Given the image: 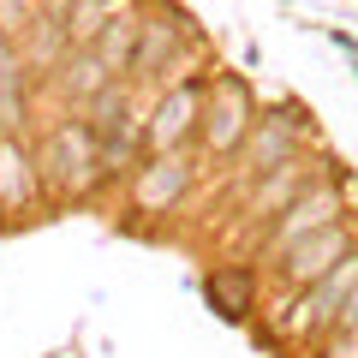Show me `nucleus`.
<instances>
[{"label":"nucleus","mask_w":358,"mask_h":358,"mask_svg":"<svg viewBox=\"0 0 358 358\" xmlns=\"http://www.w3.org/2000/svg\"><path fill=\"white\" fill-rule=\"evenodd\" d=\"M30 155H36L42 197H72V203H84V197H96V185L108 179L102 173V143H96V131L78 114L48 120L42 138L30 143Z\"/></svg>","instance_id":"nucleus-1"},{"label":"nucleus","mask_w":358,"mask_h":358,"mask_svg":"<svg viewBox=\"0 0 358 358\" xmlns=\"http://www.w3.org/2000/svg\"><path fill=\"white\" fill-rule=\"evenodd\" d=\"M352 287H358V251L341 257L322 281H310V287H299V293H287L281 305L268 310V334H275L281 346H317L322 334L341 322L346 293H352Z\"/></svg>","instance_id":"nucleus-2"},{"label":"nucleus","mask_w":358,"mask_h":358,"mask_svg":"<svg viewBox=\"0 0 358 358\" xmlns=\"http://www.w3.org/2000/svg\"><path fill=\"white\" fill-rule=\"evenodd\" d=\"M257 126V96L239 72H209V90H203V114H197V162H227L233 150L245 143V131Z\"/></svg>","instance_id":"nucleus-3"},{"label":"nucleus","mask_w":358,"mask_h":358,"mask_svg":"<svg viewBox=\"0 0 358 358\" xmlns=\"http://www.w3.org/2000/svg\"><path fill=\"white\" fill-rule=\"evenodd\" d=\"M334 221H346V192H341V179H334V173H322L317 185H305V192H299L281 215L257 233V263L275 268L287 251H293V245H305L310 233L334 227Z\"/></svg>","instance_id":"nucleus-4"},{"label":"nucleus","mask_w":358,"mask_h":358,"mask_svg":"<svg viewBox=\"0 0 358 358\" xmlns=\"http://www.w3.org/2000/svg\"><path fill=\"white\" fill-rule=\"evenodd\" d=\"M185 42H192V24L173 6H138V48H131V84L162 90L167 78L185 72Z\"/></svg>","instance_id":"nucleus-5"},{"label":"nucleus","mask_w":358,"mask_h":358,"mask_svg":"<svg viewBox=\"0 0 358 358\" xmlns=\"http://www.w3.org/2000/svg\"><path fill=\"white\" fill-rule=\"evenodd\" d=\"M197 155L192 150H167V155H143L126 179V209L131 221H162L185 203V192L197 185Z\"/></svg>","instance_id":"nucleus-6"},{"label":"nucleus","mask_w":358,"mask_h":358,"mask_svg":"<svg viewBox=\"0 0 358 358\" xmlns=\"http://www.w3.org/2000/svg\"><path fill=\"white\" fill-rule=\"evenodd\" d=\"M203 90L209 78H167L143 108V155H167V150H192L197 138V114H203Z\"/></svg>","instance_id":"nucleus-7"},{"label":"nucleus","mask_w":358,"mask_h":358,"mask_svg":"<svg viewBox=\"0 0 358 358\" xmlns=\"http://www.w3.org/2000/svg\"><path fill=\"white\" fill-rule=\"evenodd\" d=\"M305 138H310V126H305V114L299 108H275V114H257V126L245 131V143L227 155L233 162V185H251V179H263L268 167H281L287 155H299L305 150Z\"/></svg>","instance_id":"nucleus-8"},{"label":"nucleus","mask_w":358,"mask_h":358,"mask_svg":"<svg viewBox=\"0 0 358 358\" xmlns=\"http://www.w3.org/2000/svg\"><path fill=\"white\" fill-rule=\"evenodd\" d=\"M322 173H329V167L310 162V155L299 150V155H287L281 167H268L263 179H251V185H245V197H239V233H263L268 221L281 215V209L293 203L305 185H317Z\"/></svg>","instance_id":"nucleus-9"},{"label":"nucleus","mask_w":358,"mask_h":358,"mask_svg":"<svg viewBox=\"0 0 358 358\" xmlns=\"http://www.w3.org/2000/svg\"><path fill=\"white\" fill-rule=\"evenodd\" d=\"M358 251V227L352 221H334V227H322V233H310L305 245H293V251L275 263V281H281V293H299V287H310V281H322L341 257H352Z\"/></svg>","instance_id":"nucleus-10"},{"label":"nucleus","mask_w":358,"mask_h":358,"mask_svg":"<svg viewBox=\"0 0 358 358\" xmlns=\"http://www.w3.org/2000/svg\"><path fill=\"white\" fill-rule=\"evenodd\" d=\"M203 293L227 322H251L257 299H263V275H257V263H215L203 275Z\"/></svg>","instance_id":"nucleus-11"},{"label":"nucleus","mask_w":358,"mask_h":358,"mask_svg":"<svg viewBox=\"0 0 358 358\" xmlns=\"http://www.w3.org/2000/svg\"><path fill=\"white\" fill-rule=\"evenodd\" d=\"M36 197H42V179L30 143L18 131H0V215H24Z\"/></svg>","instance_id":"nucleus-12"},{"label":"nucleus","mask_w":358,"mask_h":358,"mask_svg":"<svg viewBox=\"0 0 358 358\" xmlns=\"http://www.w3.org/2000/svg\"><path fill=\"white\" fill-rule=\"evenodd\" d=\"M108 78H114V72H102V60H96L90 48H66V54H60V66L48 72V84H54V96H60V102L84 108L90 96L108 84Z\"/></svg>","instance_id":"nucleus-13"},{"label":"nucleus","mask_w":358,"mask_h":358,"mask_svg":"<svg viewBox=\"0 0 358 358\" xmlns=\"http://www.w3.org/2000/svg\"><path fill=\"white\" fill-rule=\"evenodd\" d=\"M30 108V66L13 42H0V131H18Z\"/></svg>","instance_id":"nucleus-14"},{"label":"nucleus","mask_w":358,"mask_h":358,"mask_svg":"<svg viewBox=\"0 0 358 358\" xmlns=\"http://www.w3.org/2000/svg\"><path fill=\"white\" fill-rule=\"evenodd\" d=\"M131 48H138V6L114 13L102 30H96V42H90V54H96V60H102V72H114V78L131 72Z\"/></svg>","instance_id":"nucleus-15"},{"label":"nucleus","mask_w":358,"mask_h":358,"mask_svg":"<svg viewBox=\"0 0 358 358\" xmlns=\"http://www.w3.org/2000/svg\"><path fill=\"white\" fill-rule=\"evenodd\" d=\"M18 54H24L30 78H48L54 66H60V54H66V24H60V18H48V13H42L36 24L24 30V42H18Z\"/></svg>","instance_id":"nucleus-16"},{"label":"nucleus","mask_w":358,"mask_h":358,"mask_svg":"<svg viewBox=\"0 0 358 358\" xmlns=\"http://www.w3.org/2000/svg\"><path fill=\"white\" fill-rule=\"evenodd\" d=\"M131 90H138L131 78H108V84L96 90V96H90L84 108H78V120H84V126L96 131V138H102V131H114L120 120L131 114Z\"/></svg>","instance_id":"nucleus-17"},{"label":"nucleus","mask_w":358,"mask_h":358,"mask_svg":"<svg viewBox=\"0 0 358 358\" xmlns=\"http://www.w3.org/2000/svg\"><path fill=\"white\" fill-rule=\"evenodd\" d=\"M36 18H42L36 0H0V42H13V48H18V42H24V30L36 24Z\"/></svg>","instance_id":"nucleus-18"},{"label":"nucleus","mask_w":358,"mask_h":358,"mask_svg":"<svg viewBox=\"0 0 358 358\" xmlns=\"http://www.w3.org/2000/svg\"><path fill=\"white\" fill-rule=\"evenodd\" d=\"M317 358H358V322H334L317 341Z\"/></svg>","instance_id":"nucleus-19"},{"label":"nucleus","mask_w":358,"mask_h":358,"mask_svg":"<svg viewBox=\"0 0 358 358\" xmlns=\"http://www.w3.org/2000/svg\"><path fill=\"white\" fill-rule=\"evenodd\" d=\"M36 6H42L48 18H66V13H72V0H36Z\"/></svg>","instance_id":"nucleus-20"},{"label":"nucleus","mask_w":358,"mask_h":358,"mask_svg":"<svg viewBox=\"0 0 358 358\" xmlns=\"http://www.w3.org/2000/svg\"><path fill=\"white\" fill-rule=\"evenodd\" d=\"M341 322H358V287L346 293V310H341Z\"/></svg>","instance_id":"nucleus-21"}]
</instances>
